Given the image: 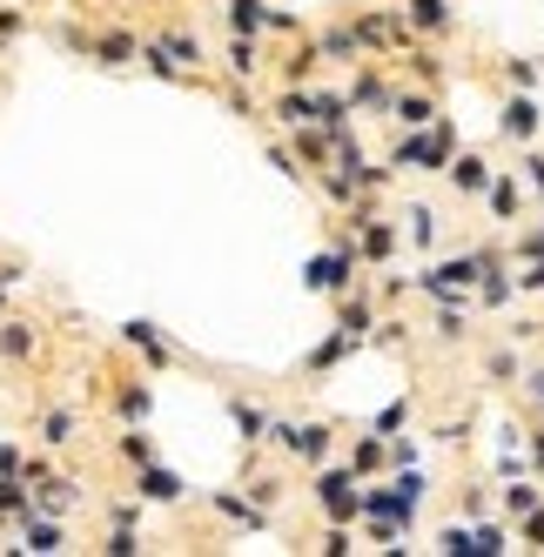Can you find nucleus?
<instances>
[{"label":"nucleus","mask_w":544,"mask_h":557,"mask_svg":"<svg viewBox=\"0 0 544 557\" xmlns=\"http://www.w3.org/2000/svg\"><path fill=\"white\" fill-rule=\"evenodd\" d=\"M450 148H457V135H450V122L437 114L431 128H397V148H391V169L397 175H444V162H450Z\"/></svg>","instance_id":"nucleus-1"},{"label":"nucleus","mask_w":544,"mask_h":557,"mask_svg":"<svg viewBox=\"0 0 544 557\" xmlns=\"http://www.w3.org/2000/svg\"><path fill=\"white\" fill-rule=\"evenodd\" d=\"M262 444H276L289 463H302V470H317V463H330L336 457V436H330V423H317V417H269V436Z\"/></svg>","instance_id":"nucleus-2"},{"label":"nucleus","mask_w":544,"mask_h":557,"mask_svg":"<svg viewBox=\"0 0 544 557\" xmlns=\"http://www.w3.org/2000/svg\"><path fill=\"white\" fill-rule=\"evenodd\" d=\"M357 275H363V269H357V249H349V235H336V243L302 269V289H317V296H343L349 283H357Z\"/></svg>","instance_id":"nucleus-3"},{"label":"nucleus","mask_w":544,"mask_h":557,"mask_svg":"<svg viewBox=\"0 0 544 557\" xmlns=\"http://www.w3.org/2000/svg\"><path fill=\"white\" fill-rule=\"evenodd\" d=\"M478 269H484V256H478V249H463V256H444V262H431V269L417 275V289L431 296V302H444V296H471Z\"/></svg>","instance_id":"nucleus-4"},{"label":"nucleus","mask_w":544,"mask_h":557,"mask_svg":"<svg viewBox=\"0 0 544 557\" xmlns=\"http://www.w3.org/2000/svg\"><path fill=\"white\" fill-rule=\"evenodd\" d=\"M317 504L330 524H357V470L349 463H317Z\"/></svg>","instance_id":"nucleus-5"},{"label":"nucleus","mask_w":544,"mask_h":557,"mask_svg":"<svg viewBox=\"0 0 544 557\" xmlns=\"http://www.w3.org/2000/svg\"><path fill=\"white\" fill-rule=\"evenodd\" d=\"M349 34H357V48H363V54H397V48L410 41V27H404V14H397V8L357 14V21H349Z\"/></svg>","instance_id":"nucleus-6"},{"label":"nucleus","mask_w":544,"mask_h":557,"mask_svg":"<svg viewBox=\"0 0 544 557\" xmlns=\"http://www.w3.org/2000/svg\"><path fill=\"white\" fill-rule=\"evenodd\" d=\"M82 61H95V67H135L141 61V34L135 27H88Z\"/></svg>","instance_id":"nucleus-7"},{"label":"nucleus","mask_w":544,"mask_h":557,"mask_svg":"<svg viewBox=\"0 0 544 557\" xmlns=\"http://www.w3.org/2000/svg\"><path fill=\"white\" fill-rule=\"evenodd\" d=\"M537 128H544V108L531 101V88H511L504 108H497V135L511 148H524V141H537Z\"/></svg>","instance_id":"nucleus-8"},{"label":"nucleus","mask_w":544,"mask_h":557,"mask_svg":"<svg viewBox=\"0 0 544 557\" xmlns=\"http://www.w3.org/2000/svg\"><path fill=\"white\" fill-rule=\"evenodd\" d=\"M148 41L162 48V54H169V61H175L182 74H196V82H202V67H209V48H202V34H196V27H182V21H169V27H154Z\"/></svg>","instance_id":"nucleus-9"},{"label":"nucleus","mask_w":544,"mask_h":557,"mask_svg":"<svg viewBox=\"0 0 544 557\" xmlns=\"http://www.w3.org/2000/svg\"><path fill=\"white\" fill-rule=\"evenodd\" d=\"M444 182H450V195H463V202H478V195H484V182H491V154H484V148H450Z\"/></svg>","instance_id":"nucleus-10"},{"label":"nucleus","mask_w":544,"mask_h":557,"mask_svg":"<svg viewBox=\"0 0 544 557\" xmlns=\"http://www.w3.org/2000/svg\"><path fill=\"white\" fill-rule=\"evenodd\" d=\"M404 27L417 34V41H444V34L457 27V0H404Z\"/></svg>","instance_id":"nucleus-11"},{"label":"nucleus","mask_w":544,"mask_h":557,"mask_svg":"<svg viewBox=\"0 0 544 557\" xmlns=\"http://www.w3.org/2000/svg\"><path fill=\"white\" fill-rule=\"evenodd\" d=\"M484 202H491V228H511L524 215V182H518V169H491Z\"/></svg>","instance_id":"nucleus-12"},{"label":"nucleus","mask_w":544,"mask_h":557,"mask_svg":"<svg viewBox=\"0 0 544 557\" xmlns=\"http://www.w3.org/2000/svg\"><path fill=\"white\" fill-rule=\"evenodd\" d=\"M437 114H444V108H437L431 88H397L391 108H383V122H391V128H431Z\"/></svg>","instance_id":"nucleus-13"},{"label":"nucleus","mask_w":544,"mask_h":557,"mask_svg":"<svg viewBox=\"0 0 544 557\" xmlns=\"http://www.w3.org/2000/svg\"><path fill=\"white\" fill-rule=\"evenodd\" d=\"M343 95H349V108H363V114H383L397 88H391V74H383L376 61H363L357 74H349V88H343Z\"/></svg>","instance_id":"nucleus-14"},{"label":"nucleus","mask_w":544,"mask_h":557,"mask_svg":"<svg viewBox=\"0 0 544 557\" xmlns=\"http://www.w3.org/2000/svg\"><path fill=\"white\" fill-rule=\"evenodd\" d=\"M34 444H41L48 457H54V450H74V444H82V410H67V404L41 410V423H34Z\"/></svg>","instance_id":"nucleus-15"},{"label":"nucleus","mask_w":544,"mask_h":557,"mask_svg":"<svg viewBox=\"0 0 544 557\" xmlns=\"http://www.w3.org/2000/svg\"><path fill=\"white\" fill-rule=\"evenodd\" d=\"M34 510H48V517H67V510H82V484L74 476H61V470H48V476H34Z\"/></svg>","instance_id":"nucleus-16"},{"label":"nucleus","mask_w":544,"mask_h":557,"mask_svg":"<svg viewBox=\"0 0 544 557\" xmlns=\"http://www.w3.org/2000/svg\"><path fill=\"white\" fill-rule=\"evenodd\" d=\"M135 497H141V504H182V497H188V484H182V476H175L162 457H154V463H141V470H135Z\"/></svg>","instance_id":"nucleus-17"},{"label":"nucleus","mask_w":544,"mask_h":557,"mask_svg":"<svg viewBox=\"0 0 544 557\" xmlns=\"http://www.w3.org/2000/svg\"><path fill=\"white\" fill-rule=\"evenodd\" d=\"M0 356H8V363H34V356H41V323L0 309Z\"/></svg>","instance_id":"nucleus-18"},{"label":"nucleus","mask_w":544,"mask_h":557,"mask_svg":"<svg viewBox=\"0 0 544 557\" xmlns=\"http://www.w3.org/2000/svg\"><path fill=\"white\" fill-rule=\"evenodd\" d=\"M122 343L141 356L148 370H169V363H175V343H169L162 330H154V323H122Z\"/></svg>","instance_id":"nucleus-19"},{"label":"nucleus","mask_w":544,"mask_h":557,"mask_svg":"<svg viewBox=\"0 0 544 557\" xmlns=\"http://www.w3.org/2000/svg\"><path fill=\"white\" fill-rule=\"evenodd\" d=\"M148 417H154L148 376H122V383H114V423H148Z\"/></svg>","instance_id":"nucleus-20"},{"label":"nucleus","mask_w":544,"mask_h":557,"mask_svg":"<svg viewBox=\"0 0 544 557\" xmlns=\"http://www.w3.org/2000/svg\"><path fill=\"white\" fill-rule=\"evenodd\" d=\"M222 61H228V82H256L262 74V34H228V48H222Z\"/></svg>","instance_id":"nucleus-21"},{"label":"nucleus","mask_w":544,"mask_h":557,"mask_svg":"<svg viewBox=\"0 0 544 557\" xmlns=\"http://www.w3.org/2000/svg\"><path fill=\"white\" fill-rule=\"evenodd\" d=\"M317 41V54L330 61V67H357L363 61V48H357V34H349V21H330L323 34H309Z\"/></svg>","instance_id":"nucleus-22"},{"label":"nucleus","mask_w":544,"mask_h":557,"mask_svg":"<svg viewBox=\"0 0 544 557\" xmlns=\"http://www.w3.org/2000/svg\"><path fill=\"white\" fill-rule=\"evenodd\" d=\"M228 423H236L243 450H269V444H262V436H269V410H262V404H249V396H228Z\"/></svg>","instance_id":"nucleus-23"},{"label":"nucleus","mask_w":544,"mask_h":557,"mask_svg":"<svg viewBox=\"0 0 544 557\" xmlns=\"http://www.w3.org/2000/svg\"><path fill=\"white\" fill-rule=\"evenodd\" d=\"M317 67H323V54H317V41H309V27H302V34H296V48L283 54V82L302 88V82H317Z\"/></svg>","instance_id":"nucleus-24"},{"label":"nucleus","mask_w":544,"mask_h":557,"mask_svg":"<svg viewBox=\"0 0 544 557\" xmlns=\"http://www.w3.org/2000/svg\"><path fill=\"white\" fill-rule=\"evenodd\" d=\"M228 34H269V0H222Z\"/></svg>","instance_id":"nucleus-25"},{"label":"nucleus","mask_w":544,"mask_h":557,"mask_svg":"<svg viewBox=\"0 0 544 557\" xmlns=\"http://www.w3.org/2000/svg\"><path fill=\"white\" fill-rule=\"evenodd\" d=\"M209 504H215V517H228V524H243V531H269V510L249 504V497H236V491H215Z\"/></svg>","instance_id":"nucleus-26"},{"label":"nucleus","mask_w":544,"mask_h":557,"mask_svg":"<svg viewBox=\"0 0 544 557\" xmlns=\"http://www.w3.org/2000/svg\"><path fill=\"white\" fill-rule=\"evenodd\" d=\"M397 54L410 61V74H417V82H423V88H444V54H437V48H423V41H417V34H410V41H404Z\"/></svg>","instance_id":"nucleus-27"},{"label":"nucleus","mask_w":544,"mask_h":557,"mask_svg":"<svg viewBox=\"0 0 544 557\" xmlns=\"http://www.w3.org/2000/svg\"><path fill=\"white\" fill-rule=\"evenodd\" d=\"M349 349H363V343L349 336V330H330V336H323L317 349H309V363H302V370H309V376H323V370H336V363H343Z\"/></svg>","instance_id":"nucleus-28"},{"label":"nucleus","mask_w":544,"mask_h":557,"mask_svg":"<svg viewBox=\"0 0 544 557\" xmlns=\"http://www.w3.org/2000/svg\"><path fill=\"white\" fill-rule=\"evenodd\" d=\"M114 457H122L128 470L154 463V436H148V423H122V436H114Z\"/></svg>","instance_id":"nucleus-29"},{"label":"nucleus","mask_w":544,"mask_h":557,"mask_svg":"<svg viewBox=\"0 0 544 557\" xmlns=\"http://www.w3.org/2000/svg\"><path fill=\"white\" fill-rule=\"evenodd\" d=\"M343 463L357 470V484H370V476H383V470H391V457H383V430H376V436H363V444L349 450Z\"/></svg>","instance_id":"nucleus-30"},{"label":"nucleus","mask_w":544,"mask_h":557,"mask_svg":"<svg viewBox=\"0 0 544 557\" xmlns=\"http://www.w3.org/2000/svg\"><path fill=\"white\" fill-rule=\"evenodd\" d=\"M34 510V491H27V476H0V524H21V517Z\"/></svg>","instance_id":"nucleus-31"},{"label":"nucleus","mask_w":544,"mask_h":557,"mask_svg":"<svg viewBox=\"0 0 544 557\" xmlns=\"http://www.w3.org/2000/svg\"><path fill=\"white\" fill-rule=\"evenodd\" d=\"M397 228L410 235V243H417V249H437V209H431V202H410Z\"/></svg>","instance_id":"nucleus-32"},{"label":"nucleus","mask_w":544,"mask_h":557,"mask_svg":"<svg viewBox=\"0 0 544 557\" xmlns=\"http://www.w3.org/2000/svg\"><path fill=\"white\" fill-rule=\"evenodd\" d=\"M437 550H450V557H484L478 550V524H444L437 531Z\"/></svg>","instance_id":"nucleus-33"},{"label":"nucleus","mask_w":544,"mask_h":557,"mask_svg":"<svg viewBox=\"0 0 544 557\" xmlns=\"http://www.w3.org/2000/svg\"><path fill=\"white\" fill-rule=\"evenodd\" d=\"M249 504L276 510V504H283V476H276V470H256V476H249Z\"/></svg>","instance_id":"nucleus-34"},{"label":"nucleus","mask_w":544,"mask_h":557,"mask_svg":"<svg viewBox=\"0 0 544 557\" xmlns=\"http://www.w3.org/2000/svg\"><path fill=\"white\" fill-rule=\"evenodd\" d=\"M101 550H108V557H135V550H141V531H135V524H108Z\"/></svg>","instance_id":"nucleus-35"},{"label":"nucleus","mask_w":544,"mask_h":557,"mask_svg":"<svg viewBox=\"0 0 544 557\" xmlns=\"http://www.w3.org/2000/svg\"><path fill=\"white\" fill-rule=\"evenodd\" d=\"M484 376H491V383H518V356H511V349H491V356H484Z\"/></svg>","instance_id":"nucleus-36"},{"label":"nucleus","mask_w":544,"mask_h":557,"mask_svg":"<svg viewBox=\"0 0 544 557\" xmlns=\"http://www.w3.org/2000/svg\"><path fill=\"white\" fill-rule=\"evenodd\" d=\"M518 544H531V550H544V504H531V510L518 517Z\"/></svg>","instance_id":"nucleus-37"},{"label":"nucleus","mask_w":544,"mask_h":557,"mask_svg":"<svg viewBox=\"0 0 544 557\" xmlns=\"http://www.w3.org/2000/svg\"><path fill=\"white\" fill-rule=\"evenodd\" d=\"M531 504H544V497H537V484H511V491H504V517H524Z\"/></svg>","instance_id":"nucleus-38"},{"label":"nucleus","mask_w":544,"mask_h":557,"mask_svg":"<svg viewBox=\"0 0 544 557\" xmlns=\"http://www.w3.org/2000/svg\"><path fill=\"white\" fill-rule=\"evenodd\" d=\"M524 188L544 202V148H531V141H524Z\"/></svg>","instance_id":"nucleus-39"},{"label":"nucleus","mask_w":544,"mask_h":557,"mask_svg":"<svg viewBox=\"0 0 544 557\" xmlns=\"http://www.w3.org/2000/svg\"><path fill=\"white\" fill-rule=\"evenodd\" d=\"M504 88H537V61H504Z\"/></svg>","instance_id":"nucleus-40"},{"label":"nucleus","mask_w":544,"mask_h":557,"mask_svg":"<svg viewBox=\"0 0 544 557\" xmlns=\"http://www.w3.org/2000/svg\"><path fill=\"white\" fill-rule=\"evenodd\" d=\"M21 283H27V262H21V256H14V262H0V309H8V296H14Z\"/></svg>","instance_id":"nucleus-41"},{"label":"nucleus","mask_w":544,"mask_h":557,"mask_svg":"<svg viewBox=\"0 0 544 557\" xmlns=\"http://www.w3.org/2000/svg\"><path fill=\"white\" fill-rule=\"evenodd\" d=\"M21 34H27V14H21V8H8V0H0V41H8V48H14V41H21Z\"/></svg>","instance_id":"nucleus-42"},{"label":"nucleus","mask_w":544,"mask_h":557,"mask_svg":"<svg viewBox=\"0 0 544 557\" xmlns=\"http://www.w3.org/2000/svg\"><path fill=\"white\" fill-rule=\"evenodd\" d=\"M317 550H323V557H343V550H357V537H349V524H330Z\"/></svg>","instance_id":"nucleus-43"},{"label":"nucleus","mask_w":544,"mask_h":557,"mask_svg":"<svg viewBox=\"0 0 544 557\" xmlns=\"http://www.w3.org/2000/svg\"><path fill=\"white\" fill-rule=\"evenodd\" d=\"M518 296H544V256H537V262L518 275Z\"/></svg>","instance_id":"nucleus-44"},{"label":"nucleus","mask_w":544,"mask_h":557,"mask_svg":"<svg viewBox=\"0 0 544 557\" xmlns=\"http://www.w3.org/2000/svg\"><path fill=\"white\" fill-rule=\"evenodd\" d=\"M21 457H27V450H21V444H8V436H0V476H21Z\"/></svg>","instance_id":"nucleus-45"},{"label":"nucleus","mask_w":544,"mask_h":557,"mask_svg":"<svg viewBox=\"0 0 544 557\" xmlns=\"http://www.w3.org/2000/svg\"><path fill=\"white\" fill-rule=\"evenodd\" d=\"M108 524H141V497H128V504H114V510H108Z\"/></svg>","instance_id":"nucleus-46"},{"label":"nucleus","mask_w":544,"mask_h":557,"mask_svg":"<svg viewBox=\"0 0 544 557\" xmlns=\"http://www.w3.org/2000/svg\"><path fill=\"white\" fill-rule=\"evenodd\" d=\"M404 423H410V404H391V410L376 417V430H404Z\"/></svg>","instance_id":"nucleus-47"},{"label":"nucleus","mask_w":544,"mask_h":557,"mask_svg":"<svg viewBox=\"0 0 544 557\" xmlns=\"http://www.w3.org/2000/svg\"><path fill=\"white\" fill-rule=\"evenodd\" d=\"M524 396H531V404L544 410V370H531V376H524Z\"/></svg>","instance_id":"nucleus-48"},{"label":"nucleus","mask_w":544,"mask_h":557,"mask_svg":"<svg viewBox=\"0 0 544 557\" xmlns=\"http://www.w3.org/2000/svg\"><path fill=\"white\" fill-rule=\"evenodd\" d=\"M531 463H537V470H544V423H537V430H531Z\"/></svg>","instance_id":"nucleus-49"},{"label":"nucleus","mask_w":544,"mask_h":557,"mask_svg":"<svg viewBox=\"0 0 544 557\" xmlns=\"http://www.w3.org/2000/svg\"><path fill=\"white\" fill-rule=\"evenodd\" d=\"M0 54H8V41H0Z\"/></svg>","instance_id":"nucleus-50"}]
</instances>
